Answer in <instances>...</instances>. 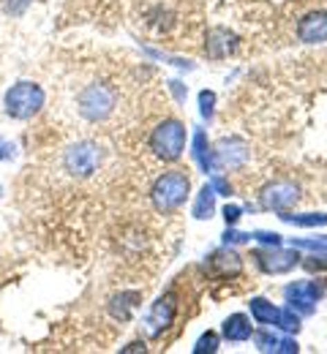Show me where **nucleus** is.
<instances>
[{"label": "nucleus", "instance_id": "c85d7f7f", "mask_svg": "<svg viewBox=\"0 0 327 354\" xmlns=\"http://www.w3.org/2000/svg\"><path fill=\"white\" fill-rule=\"evenodd\" d=\"M0 196H3V188H0Z\"/></svg>", "mask_w": 327, "mask_h": 354}, {"label": "nucleus", "instance_id": "ddd939ff", "mask_svg": "<svg viewBox=\"0 0 327 354\" xmlns=\"http://www.w3.org/2000/svg\"><path fill=\"white\" fill-rule=\"evenodd\" d=\"M221 333H224V338H227V341L240 344V341H248V338H251L254 324H251V319H248L245 313H232V316L224 322Z\"/></svg>", "mask_w": 327, "mask_h": 354}, {"label": "nucleus", "instance_id": "f3484780", "mask_svg": "<svg viewBox=\"0 0 327 354\" xmlns=\"http://www.w3.org/2000/svg\"><path fill=\"white\" fill-rule=\"evenodd\" d=\"M194 158L199 161V167L207 172L213 169V153H210V145H207V136L199 131L194 136Z\"/></svg>", "mask_w": 327, "mask_h": 354}, {"label": "nucleus", "instance_id": "bb28decb", "mask_svg": "<svg viewBox=\"0 0 327 354\" xmlns=\"http://www.w3.org/2000/svg\"><path fill=\"white\" fill-rule=\"evenodd\" d=\"M210 185H213L216 191H221L224 196H230V194H232V185H230L224 177H213V183H210Z\"/></svg>", "mask_w": 327, "mask_h": 354}, {"label": "nucleus", "instance_id": "1a4fd4ad", "mask_svg": "<svg viewBox=\"0 0 327 354\" xmlns=\"http://www.w3.org/2000/svg\"><path fill=\"white\" fill-rule=\"evenodd\" d=\"M297 39L303 44H325L327 41V11L317 8L308 11L300 22H297Z\"/></svg>", "mask_w": 327, "mask_h": 354}, {"label": "nucleus", "instance_id": "5701e85b", "mask_svg": "<svg viewBox=\"0 0 327 354\" xmlns=\"http://www.w3.org/2000/svg\"><path fill=\"white\" fill-rule=\"evenodd\" d=\"M0 6H3V11H6L8 17H22V14L28 11L30 0H0Z\"/></svg>", "mask_w": 327, "mask_h": 354}, {"label": "nucleus", "instance_id": "9d476101", "mask_svg": "<svg viewBox=\"0 0 327 354\" xmlns=\"http://www.w3.org/2000/svg\"><path fill=\"white\" fill-rule=\"evenodd\" d=\"M319 297H322V286L314 281H297V283L286 286L289 308H300L303 313H311L314 306L319 303Z\"/></svg>", "mask_w": 327, "mask_h": 354}, {"label": "nucleus", "instance_id": "aec40b11", "mask_svg": "<svg viewBox=\"0 0 327 354\" xmlns=\"http://www.w3.org/2000/svg\"><path fill=\"white\" fill-rule=\"evenodd\" d=\"M276 327L286 330V333H297V330H300V319L295 316V308H281Z\"/></svg>", "mask_w": 327, "mask_h": 354}, {"label": "nucleus", "instance_id": "2eb2a0df", "mask_svg": "<svg viewBox=\"0 0 327 354\" xmlns=\"http://www.w3.org/2000/svg\"><path fill=\"white\" fill-rule=\"evenodd\" d=\"M248 306H251V316H254L256 324H276L279 322L281 308H276L273 303H268L265 297H254Z\"/></svg>", "mask_w": 327, "mask_h": 354}, {"label": "nucleus", "instance_id": "dca6fc26", "mask_svg": "<svg viewBox=\"0 0 327 354\" xmlns=\"http://www.w3.org/2000/svg\"><path fill=\"white\" fill-rule=\"evenodd\" d=\"M213 210H216V188H213V185H205V188L199 191V196H196L194 218L205 221V218H210V216H213Z\"/></svg>", "mask_w": 327, "mask_h": 354}, {"label": "nucleus", "instance_id": "39448f33", "mask_svg": "<svg viewBox=\"0 0 327 354\" xmlns=\"http://www.w3.org/2000/svg\"><path fill=\"white\" fill-rule=\"evenodd\" d=\"M101 161H104V150L93 139H80V142L68 145L66 153H63V167L71 177L95 175Z\"/></svg>", "mask_w": 327, "mask_h": 354}, {"label": "nucleus", "instance_id": "9b49d317", "mask_svg": "<svg viewBox=\"0 0 327 354\" xmlns=\"http://www.w3.org/2000/svg\"><path fill=\"white\" fill-rule=\"evenodd\" d=\"M234 46H237V36L230 33L227 28H213L210 33H207V57H213V60H221V57H227L230 52H234Z\"/></svg>", "mask_w": 327, "mask_h": 354}, {"label": "nucleus", "instance_id": "412c9836", "mask_svg": "<svg viewBox=\"0 0 327 354\" xmlns=\"http://www.w3.org/2000/svg\"><path fill=\"white\" fill-rule=\"evenodd\" d=\"M256 344H259V349H262V352H279L281 338L279 335H273L270 330H262V333L256 335Z\"/></svg>", "mask_w": 327, "mask_h": 354}, {"label": "nucleus", "instance_id": "423d86ee", "mask_svg": "<svg viewBox=\"0 0 327 354\" xmlns=\"http://www.w3.org/2000/svg\"><path fill=\"white\" fill-rule=\"evenodd\" d=\"M175 316H178V297H175V292H167V295H161L150 306V310H147V319H144L147 338H161L172 327Z\"/></svg>", "mask_w": 327, "mask_h": 354}, {"label": "nucleus", "instance_id": "6e6552de", "mask_svg": "<svg viewBox=\"0 0 327 354\" xmlns=\"http://www.w3.org/2000/svg\"><path fill=\"white\" fill-rule=\"evenodd\" d=\"M254 259H256L259 270L268 275H281V272H289L300 265V257L295 251H283L279 245H273L268 251H254Z\"/></svg>", "mask_w": 327, "mask_h": 354}, {"label": "nucleus", "instance_id": "20e7f679", "mask_svg": "<svg viewBox=\"0 0 327 354\" xmlns=\"http://www.w3.org/2000/svg\"><path fill=\"white\" fill-rule=\"evenodd\" d=\"M186 126L180 120L169 118V120H164V123H158L153 129V133H150V150L161 161H178L183 156V150H186Z\"/></svg>", "mask_w": 327, "mask_h": 354}, {"label": "nucleus", "instance_id": "393cba45", "mask_svg": "<svg viewBox=\"0 0 327 354\" xmlns=\"http://www.w3.org/2000/svg\"><path fill=\"white\" fill-rule=\"evenodd\" d=\"M251 237L259 243H268V245H281V234H276V232H254Z\"/></svg>", "mask_w": 327, "mask_h": 354}, {"label": "nucleus", "instance_id": "4468645a", "mask_svg": "<svg viewBox=\"0 0 327 354\" xmlns=\"http://www.w3.org/2000/svg\"><path fill=\"white\" fill-rule=\"evenodd\" d=\"M140 300H142L140 292H120V295H115V297L109 300V313H112L115 319L126 322V319H131L134 310L140 308Z\"/></svg>", "mask_w": 327, "mask_h": 354}, {"label": "nucleus", "instance_id": "a878e982", "mask_svg": "<svg viewBox=\"0 0 327 354\" xmlns=\"http://www.w3.org/2000/svg\"><path fill=\"white\" fill-rule=\"evenodd\" d=\"M14 156H17L14 142H8V139H3V136H0V161H11Z\"/></svg>", "mask_w": 327, "mask_h": 354}, {"label": "nucleus", "instance_id": "6ab92c4d", "mask_svg": "<svg viewBox=\"0 0 327 354\" xmlns=\"http://www.w3.org/2000/svg\"><path fill=\"white\" fill-rule=\"evenodd\" d=\"M221 158H224V164H230V167H240V164L245 161V147L237 145V142H224Z\"/></svg>", "mask_w": 327, "mask_h": 354}, {"label": "nucleus", "instance_id": "0eeeda50", "mask_svg": "<svg viewBox=\"0 0 327 354\" xmlns=\"http://www.w3.org/2000/svg\"><path fill=\"white\" fill-rule=\"evenodd\" d=\"M300 199V188L292 183V180H276V183H270V185H265L262 188V194H259V207L262 210H289L295 202Z\"/></svg>", "mask_w": 327, "mask_h": 354}, {"label": "nucleus", "instance_id": "7ed1b4c3", "mask_svg": "<svg viewBox=\"0 0 327 354\" xmlns=\"http://www.w3.org/2000/svg\"><path fill=\"white\" fill-rule=\"evenodd\" d=\"M115 106H118V93L106 82H93V85L80 90V95H77V112L88 123H104L115 112Z\"/></svg>", "mask_w": 327, "mask_h": 354}, {"label": "nucleus", "instance_id": "a211bd4d", "mask_svg": "<svg viewBox=\"0 0 327 354\" xmlns=\"http://www.w3.org/2000/svg\"><path fill=\"white\" fill-rule=\"evenodd\" d=\"M281 221L295 223V226H322L327 223V213H303V216H292V213H281Z\"/></svg>", "mask_w": 327, "mask_h": 354}, {"label": "nucleus", "instance_id": "cd10ccee", "mask_svg": "<svg viewBox=\"0 0 327 354\" xmlns=\"http://www.w3.org/2000/svg\"><path fill=\"white\" fill-rule=\"evenodd\" d=\"M224 218H227V223H230V226H234V223L240 221V207H230V205H227V207H224Z\"/></svg>", "mask_w": 327, "mask_h": 354}, {"label": "nucleus", "instance_id": "f03ea898", "mask_svg": "<svg viewBox=\"0 0 327 354\" xmlns=\"http://www.w3.org/2000/svg\"><path fill=\"white\" fill-rule=\"evenodd\" d=\"M188 191H191L188 175L180 172V169H172V172H164V175L153 183V188H150V202H153V207H156L158 213L169 216V213L180 210V207L186 205Z\"/></svg>", "mask_w": 327, "mask_h": 354}, {"label": "nucleus", "instance_id": "4be33fe9", "mask_svg": "<svg viewBox=\"0 0 327 354\" xmlns=\"http://www.w3.org/2000/svg\"><path fill=\"white\" fill-rule=\"evenodd\" d=\"M216 349H218V335H216V333H205V335L196 341V346H194V354L216 352Z\"/></svg>", "mask_w": 327, "mask_h": 354}, {"label": "nucleus", "instance_id": "f257e3e1", "mask_svg": "<svg viewBox=\"0 0 327 354\" xmlns=\"http://www.w3.org/2000/svg\"><path fill=\"white\" fill-rule=\"evenodd\" d=\"M47 104V93L39 82L30 80H19L3 93V115L11 120H33Z\"/></svg>", "mask_w": 327, "mask_h": 354}, {"label": "nucleus", "instance_id": "f8f14e48", "mask_svg": "<svg viewBox=\"0 0 327 354\" xmlns=\"http://www.w3.org/2000/svg\"><path fill=\"white\" fill-rule=\"evenodd\" d=\"M207 265H210L213 272H218L221 278H232V275H240V272H243V262H240L237 251H232V248L216 251V254L207 259Z\"/></svg>", "mask_w": 327, "mask_h": 354}, {"label": "nucleus", "instance_id": "b1692460", "mask_svg": "<svg viewBox=\"0 0 327 354\" xmlns=\"http://www.w3.org/2000/svg\"><path fill=\"white\" fill-rule=\"evenodd\" d=\"M213 104H216V93L202 90V93H199V106H202V115H205V118H213Z\"/></svg>", "mask_w": 327, "mask_h": 354}]
</instances>
